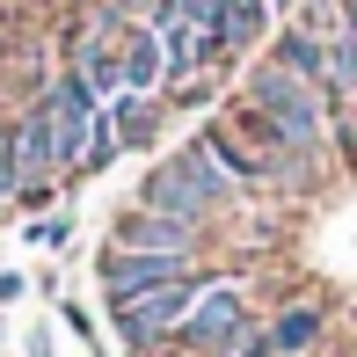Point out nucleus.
Listing matches in <instances>:
<instances>
[{
	"label": "nucleus",
	"instance_id": "nucleus-1",
	"mask_svg": "<svg viewBox=\"0 0 357 357\" xmlns=\"http://www.w3.org/2000/svg\"><path fill=\"white\" fill-rule=\"evenodd\" d=\"M204 284H212V263L190 270V278H175V284H160V291L117 299V306H109V328L124 335V350H132V357H160V350L175 343V328L190 321V306H197Z\"/></svg>",
	"mask_w": 357,
	"mask_h": 357
},
{
	"label": "nucleus",
	"instance_id": "nucleus-2",
	"mask_svg": "<svg viewBox=\"0 0 357 357\" xmlns=\"http://www.w3.org/2000/svg\"><path fill=\"white\" fill-rule=\"evenodd\" d=\"M255 328V314H248V291H241L234 278H219L212 270V284L197 291V306H190V321L175 328V357H234V343Z\"/></svg>",
	"mask_w": 357,
	"mask_h": 357
},
{
	"label": "nucleus",
	"instance_id": "nucleus-3",
	"mask_svg": "<svg viewBox=\"0 0 357 357\" xmlns=\"http://www.w3.org/2000/svg\"><path fill=\"white\" fill-rule=\"evenodd\" d=\"M44 109H52V153H59V175H80L88 146L102 139V95H95L73 66H59L52 80H44Z\"/></svg>",
	"mask_w": 357,
	"mask_h": 357
},
{
	"label": "nucleus",
	"instance_id": "nucleus-4",
	"mask_svg": "<svg viewBox=\"0 0 357 357\" xmlns=\"http://www.w3.org/2000/svg\"><path fill=\"white\" fill-rule=\"evenodd\" d=\"M190 270H204L197 255H146V248H109V241H102V255H95V284H102V306L139 299V291H160V284L190 278Z\"/></svg>",
	"mask_w": 357,
	"mask_h": 357
},
{
	"label": "nucleus",
	"instance_id": "nucleus-5",
	"mask_svg": "<svg viewBox=\"0 0 357 357\" xmlns=\"http://www.w3.org/2000/svg\"><path fill=\"white\" fill-rule=\"evenodd\" d=\"M291 22H306L321 37V52H328V102L350 109L357 102V22H350V8L343 0H306Z\"/></svg>",
	"mask_w": 357,
	"mask_h": 357
},
{
	"label": "nucleus",
	"instance_id": "nucleus-6",
	"mask_svg": "<svg viewBox=\"0 0 357 357\" xmlns=\"http://www.w3.org/2000/svg\"><path fill=\"white\" fill-rule=\"evenodd\" d=\"M109 248H146V255H197L212 248V234L204 226H183V219H160L146 212V204H132V212H117V226H109Z\"/></svg>",
	"mask_w": 357,
	"mask_h": 357
},
{
	"label": "nucleus",
	"instance_id": "nucleus-7",
	"mask_svg": "<svg viewBox=\"0 0 357 357\" xmlns=\"http://www.w3.org/2000/svg\"><path fill=\"white\" fill-rule=\"evenodd\" d=\"M117 66H124V95H160V88H168V59H160V37L139 22V15L117 29Z\"/></svg>",
	"mask_w": 357,
	"mask_h": 357
},
{
	"label": "nucleus",
	"instance_id": "nucleus-8",
	"mask_svg": "<svg viewBox=\"0 0 357 357\" xmlns=\"http://www.w3.org/2000/svg\"><path fill=\"white\" fill-rule=\"evenodd\" d=\"M66 66L88 80L102 102H117V95H124V66H117V37H109V29H95V22H88V29L73 37V59H66Z\"/></svg>",
	"mask_w": 357,
	"mask_h": 357
},
{
	"label": "nucleus",
	"instance_id": "nucleus-9",
	"mask_svg": "<svg viewBox=\"0 0 357 357\" xmlns=\"http://www.w3.org/2000/svg\"><path fill=\"white\" fill-rule=\"evenodd\" d=\"M321 328H328V306H321V299H291V306H278V314L263 321V335H270L278 357H306L321 343Z\"/></svg>",
	"mask_w": 357,
	"mask_h": 357
},
{
	"label": "nucleus",
	"instance_id": "nucleus-10",
	"mask_svg": "<svg viewBox=\"0 0 357 357\" xmlns=\"http://www.w3.org/2000/svg\"><path fill=\"white\" fill-rule=\"evenodd\" d=\"M270 59H278V66H291L299 80H314L321 95H328V52H321V37L306 22H284L278 37H270Z\"/></svg>",
	"mask_w": 357,
	"mask_h": 357
},
{
	"label": "nucleus",
	"instance_id": "nucleus-11",
	"mask_svg": "<svg viewBox=\"0 0 357 357\" xmlns=\"http://www.w3.org/2000/svg\"><path fill=\"white\" fill-rule=\"evenodd\" d=\"M102 117H109L124 153H139V146L160 139V95H117V102H102Z\"/></svg>",
	"mask_w": 357,
	"mask_h": 357
},
{
	"label": "nucleus",
	"instance_id": "nucleus-12",
	"mask_svg": "<svg viewBox=\"0 0 357 357\" xmlns=\"http://www.w3.org/2000/svg\"><path fill=\"white\" fill-rule=\"evenodd\" d=\"M29 241H37V248H66V241H73V219H29Z\"/></svg>",
	"mask_w": 357,
	"mask_h": 357
},
{
	"label": "nucleus",
	"instance_id": "nucleus-13",
	"mask_svg": "<svg viewBox=\"0 0 357 357\" xmlns=\"http://www.w3.org/2000/svg\"><path fill=\"white\" fill-rule=\"evenodd\" d=\"M52 190H59V183H22V197H15V204H22V212H44V204H52Z\"/></svg>",
	"mask_w": 357,
	"mask_h": 357
},
{
	"label": "nucleus",
	"instance_id": "nucleus-14",
	"mask_svg": "<svg viewBox=\"0 0 357 357\" xmlns=\"http://www.w3.org/2000/svg\"><path fill=\"white\" fill-rule=\"evenodd\" d=\"M22 291H29V278H22V270H0V306H15Z\"/></svg>",
	"mask_w": 357,
	"mask_h": 357
},
{
	"label": "nucleus",
	"instance_id": "nucleus-15",
	"mask_svg": "<svg viewBox=\"0 0 357 357\" xmlns=\"http://www.w3.org/2000/svg\"><path fill=\"white\" fill-rule=\"evenodd\" d=\"M29 357H52V328H29Z\"/></svg>",
	"mask_w": 357,
	"mask_h": 357
},
{
	"label": "nucleus",
	"instance_id": "nucleus-16",
	"mask_svg": "<svg viewBox=\"0 0 357 357\" xmlns=\"http://www.w3.org/2000/svg\"><path fill=\"white\" fill-rule=\"evenodd\" d=\"M270 8H291V15H299V8H306V0H270Z\"/></svg>",
	"mask_w": 357,
	"mask_h": 357
},
{
	"label": "nucleus",
	"instance_id": "nucleus-17",
	"mask_svg": "<svg viewBox=\"0 0 357 357\" xmlns=\"http://www.w3.org/2000/svg\"><path fill=\"white\" fill-rule=\"evenodd\" d=\"M343 8H350V22H357V0H343Z\"/></svg>",
	"mask_w": 357,
	"mask_h": 357
}]
</instances>
